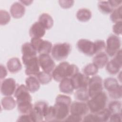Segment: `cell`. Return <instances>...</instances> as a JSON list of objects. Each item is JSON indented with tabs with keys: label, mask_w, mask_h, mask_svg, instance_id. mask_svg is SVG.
Wrapping results in <instances>:
<instances>
[{
	"label": "cell",
	"mask_w": 122,
	"mask_h": 122,
	"mask_svg": "<svg viewBox=\"0 0 122 122\" xmlns=\"http://www.w3.org/2000/svg\"><path fill=\"white\" fill-rule=\"evenodd\" d=\"M98 68L93 63H89L85 66L83 70V74L90 76L95 75L98 71Z\"/></svg>",
	"instance_id": "35"
},
{
	"label": "cell",
	"mask_w": 122,
	"mask_h": 122,
	"mask_svg": "<svg viewBox=\"0 0 122 122\" xmlns=\"http://www.w3.org/2000/svg\"><path fill=\"white\" fill-rule=\"evenodd\" d=\"M14 97L16 99L17 104L31 102L32 101L31 96L29 93V91L26 86L24 84H21L16 88L14 92Z\"/></svg>",
	"instance_id": "12"
},
{
	"label": "cell",
	"mask_w": 122,
	"mask_h": 122,
	"mask_svg": "<svg viewBox=\"0 0 122 122\" xmlns=\"http://www.w3.org/2000/svg\"><path fill=\"white\" fill-rule=\"evenodd\" d=\"M77 47L79 51L86 55L92 56L96 54L94 42L89 40L85 39L79 40L77 43Z\"/></svg>",
	"instance_id": "11"
},
{
	"label": "cell",
	"mask_w": 122,
	"mask_h": 122,
	"mask_svg": "<svg viewBox=\"0 0 122 122\" xmlns=\"http://www.w3.org/2000/svg\"><path fill=\"white\" fill-rule=\"evenodd\" d=\"M115 57L106 65L107 71L111 74H116L120 71L122 66V50L120 49L114 55Z\"/></svg>",
	"instance_id": "9"
},
{
	"label": "cell",
	"mask_w": 122,
	"mask_h": 122,
	"mask_svg": "<svg viewBox=\"0 0 122 122\" xmlns=\"http://www.w3.org/2000/svg\"><path fill=\"white\" fill-rule=\"evenodd\" d=\"M71 51V45L67 42L57 43L52 47L51 52L53 59L62 61L67 58Z\"/></svg>",
	"instance_id": "4"
},
{
	"label": "cell",
	"mask_w": 122,
	"mask_h": 122,
	"mask_svg": "<svg viewBox=\"0 0 122 122\" xmlns=\"http://www.w3.org/2000/svg\"><path fill=\"white\" fill-rule=\"evenodd\" d=\"M108 109L111 112V114L114 113L121 112V102L118 101H112L109 103Z\"/></svg>",
	"instance_id": "36"
},
{
	"label": "cell",
	"mask_w": 122,
	"mask_h": 122,
	"mask_svg": "<svg viewBox=\"0 0 122 122\" xmlns=\"http://www.w3.org/2000/svg\"><path fill=\"white\" fill-rule=\"evenodd\" d=\"M8 71L11 73H15L20 71L22 68V65L19 58L13 57L10 58L7 63Z\"/></svg>",
	"instance_id": "21"
},
{
	"label": "cell",
	"mask_w": 122,
	"mask_h": 122,
	"mask_svg": "<svg viewBox=\"0 0 122 122\" xmlns=\"http://www.w3.org/2000/svg\"><path fill=\"white\" fill-rule=\"evenodd\" d=\"M20 2L22 3V4H24L25 5L28 6L33 2V1H30V0H20Z\"/></svg>",
	"instance_id": "48"
},
{
	"label": "cell",
	"mask_w": 122,
	"mask_h": 122,
	"mask_svg": "<svg viewBox=\"0 0 122 122\" xmlns=\"http://www.w3.org/2000/svg\"><path fill=\"white\" fill-rule=\"evenodd\" d=\"M46 32V29L39 22H34L30 27L29 34L30 36L32 38H41L44 36Z\"/></svg>",
	"instance_id": "17"
},
{
	"label": "cell",
	"mask_w": 122,
	"mask_h": 122,
	"mask_svg": "<svg viewBox=\"0 0 122 122\" xmlns=\"http://www.w3.org/2000/svg\"><path fill=\"white\" fill-rule=\"evenodd\" d=\"M39 64L43 71L51 73L55 67V63L49 54H40L38 57Z\"/></svg>",
	"instance_id": "14"
},
{
	"label": "cell",
	"mask_w": 122,
	"mask_h": 122,
	"mask_svg": "<svg viewBox=\"0 0 122 122\" xmlns=\"http://www.w3.org/2000/svg\"><path fill=\"white\" fill-rule=\"evenodd\" d=\"M64 121L68 122H79L82 121V118L81 116L71 114V115H68Z\"/></svg>",
	"instance_id": "42"
},
{
	"label": "cell",
	"mask_w": 122,
	"mask_h": 122,
	"mask_svg": "<svg viewBox=\"0 0 122 122\" xmlns=\"http://www.w3.org/2000/svg\"><path fill=\"white\" fill-rule=\"evenodd\" d=\"M98 7L100 11L104 14H110L113 10L109 1H100L98 3Z\"/></svg>",
	"instance_id": "30"
},
{
	"label": "cell",
	"mask_w": 122,
	"mask_h": 122,
	"mask_svg": "<svg viewBox=\"0 0 122 122\" xmlns=\"http://www.w3.org/2000/svg\"><path fill=\"white\" fill-rule=\"evenodd\" d=\"M78 72L79 69L76 65L62 61L55 67L51 75L55 81L60 82L64 79L71 78Z\"/></svg>",
	"instance_id": "2"
},
{
	"label": "cell",
	"mask_w": 122,
	"mask_h": 122,
	"mask_svg": "<svg viewBox=\"0 0 122 122\" xmlns=\"http://www.w3.org/2000/svg\"><path fill=\"white\" fill-rule=\"evenodd\" d=\"M92 61V63L98 69H101L106 66L108 62V58L106 53L103 52H100L97 53L93 57Z\"/></svg>",
	"instance_id": "20"
},
{
	"label": "cell",
	"mask_w": 122,
	"mask_h": 122,
	"mask_svg": "<svg viewBox=\"0 0 122 122\" xmlns=\"http://www.w3.org/2000/svg\"><path fill=\"white\" fill-rule=\"evenodd\" d=\"M108 93L110 97L114 99H119L121 98L122 95V86L120 85L117 88L115 89L108 92Z\"/></svg>",
	"instance_id": "38"
},
{
	"label": "cell",
	"mask_w": 122,
	"mask_h": 122,
	"mask_svg": "<svg viewBox=\"0 0 122 122\" xmlns=\"http://www.w3.org/2000/svg\"><path fill=\"white\" fill-rule=\"evenodd\" d=\"M90 78L84 74L78 72L71 78V84L74 89L87 88Z\"/></svg>",
	"instance_id": "13"
},
{
	"label": "cell",
	"mask_w": 122,
	"mask_h": 122,
	"mask_svg": "<svg viewBox=\"0 0 122 122\" xmlns=\"http://www.w3.org/2000/svg\"><path fill=\"white\" fill-rule=\"evenodd\" d=\"M89 111L88 105L83 102H73L71 103L70 108L71 114L83 116L86 115Z\"/></svg>",
	"instance_id": "16"
},
{
	"label": "cell",
	"mask_w": 122,
	"mask_h": 122,
	"mask_svg": "<svg viewBox=\"0 0 122 122\" xmlns=\"http://www.w3.org/2000/svg\"><path fill=\"white\" fill-rule=\"evenodd\" d=\"M75 98L80 102H86L89 100L90 96L87 88H81L77 90L74 94Z\"/></svg>",
	"instance_id": "27"
},
{
	"label": "cell",
	"mask_w": 122,
	"mask_h": 122,
	"mask_svg": "<svg viewBox=\"0 0 122 122\" xmlns=\"http://www.w3.org/2000/svg\"><path fill=\"white\" fill-rule=\"evenodd\" d=\"M110 4L112 6V7L114 8H117L120 6L121 4L122 1V0H108Z\"/></svg>",
	"instance_id": "47"
},
{
	"label": "cell",
	"mask_w": 122,
	"mask_h": 122,
	"mask_svg": "<svg viewBox=\"0 0 122 122\" xmlns=\"http://www.w3.org/2000/svg\"><path fill=\"white\" fill-rule=\"evenodd\" d=\"M95 114L97 118L98 122H105L109 119L111 112L108 108H105L102 111Z\"/></svg>",
	"instance_id": "34"
},
{
	"label": "cell",
	"mask_w": 122,
	"mask_h": 122,
	"mask_svg": "<svg viewBox=\"0 0 122 122\" xmlns=\"http://www.w3.org/2000/svg\"><path fill=\"white\" fill-rule=\"evenodd\" d=\"M48 106L47 102L44 101H39L35 103L32 111L29 114L32 122H40L43 121L44 111Z\"/></svg>",
	"instance_id": "8"
},
{
	"label": "cell",
	"mask_w": 122,
	"mask_h": 122,
	"mask_svg": "<svg viewBox=\"0 0 122 122\" xmlns=\"http://www.w3.org/2000/svg\"><path fill=\"white\" fill-rule=\"evenodd\" d=\"M7 71L6 68L3 66L2 64L0 65V80H2L5 78L7 75Z\"/></svg>",
	"instance_id": "46"
},
{
	"label": "cell",
	"mask_w": 122,
	"mask_h": 122,
	"mask_svg": "<svg viewBox=\"0 0 122 122\" xmlns=\"http://www.w3.org/2000/svg\"><path fill=\"white\" fill-rule=\"evenodd\" d=\"M10 20V16L6 10H0V24L5 25L8 24Z\"/></svg>",
	"instance_id": "37"
},
{
	"label": "cell",
	"mask_w": 122,
	"mask_h": 122,
	"mask_svg": "<svg viewBox=\"0 0 122 122\" xmlns=\"http://www.w3.org/2000/svg\"><path fill=\"white\" fill-rule=\"evenodd\" d=\"M16 88V83L13 78H9L4 79L1 83L0 92L2 94L5 96L12 95Z\"/></svg>",
	"instance_id": "15"
},
{
	"label": "cell",
	"mask_w": 122,
	"mask_h": 122,
	"mask_svg": "<svg viewBox=\"0 0 122 122\" xmlns=\"http://www.w3.org/2000/svg\"><path fill=\"white\" fill-rule=\"evenodd\" d=\"M117 80L114 78H108L104 80L103 86L108 92L111 91L120 86Z\"/></svg>",
	"instance_id": "28"
},
{
	"label": "cell",
	"mask_w": 122,
	"mask_h": 122,
	"mask_svg": "<svg viewBox=\"0 0 122 122\" xmlns=\"http://www.w3.org/2000/svg\"><path fill=\"white\" fill-rule=\"evenodd\" d=\"M59 4L60 6L63 9H69L71 7L74 3L73 0H59Z\"/></svg>",
	"instance_id": "43"
},
{
	"label": "cell",
	"mask_w": 122,
	"mask_h": 122,
	"mask_svg": "<svg viewBox=\"0 0 122 122\" xmlns=\"http://www.w3.org/2000/svg\"><path fill=\"white\" fill-rule=\"evenodd\" d=\"M121 41L120 38L115 35H111L106 41L105 51L107 55L113 57L121 49Z\"/></svg>",
	"instance_id": "7"
},
{
	"label": "cell",
	"mask_w": 122,
	"mask_h": 122,
	"mask_svg": "<svg viewBox=\"0 0 122 122\" xmlns=\"http://www.w3.org/2000/svg\"><path fill=\"white\" fill-rule=\"evenodd\" d=\"M92 15V14L90 10L86 8H81L77 11L76 18L80 21L86 22L91 19Z\"/></svg>",
	"instance_id": "26"
},
{
	"label": "cell",
	"mask_w": 122,
	"mask_h": 122,
	"mask_svg": "<svg viewBox=\"0 0 122 122\" xmlns=\"http://www.w3.org/2000/svg\"><path fill=\"white\" fill-rule=\"evenodd\" d=\"M25 66V74L28 76H36L40 72V64L38 57L36 56L22 58Z\"/></svg>",
	"instance_id": "5"
},
{
	"label": "cell",
	"mask_w": 122,
	"mask_h": 122,
	"mask_svg": "<svg viewBox=\"0 0 122 122\" xmlns=\"http://www.w3.org/2000/svg\"><path fill=\"white\" fill-rule=\"evenodd\" d=\"M96 50V54L101 52L105 48V43L103 40H97L94 42Z\"/></svg>",
	"instance_id": "39"
},
{
	"label": "cell",
	"mask_w": 122,
	"mask_h": 122,
	"mask_svg": "<svg viewBox=\"0 0 122 122\" xmlns=\"http://www.w3.org/2000/svg\"><path fill=\"white\" fill-rule=\"evenodd\" d=\"M44 118L48 122L55 121V111L53 106H48L44 112Z\"/></svg>",
	"instance_id": "33"
},
{
	"label": "cell",
	"mask_w": 122,
	"mask_h": 122,
	"mask_svg": "<svg viewBox=\"0 0 122 122\" xmlns=\"http://www.w3.org/2000/svg\"><path fill=\"white\" fill-rule=\"evenodd\" d=\"M36 76L40 83L42 84H48L51 81L52 78L51 73L46 72L44 71H40Z\"/></svg>",
	"instance_id": "31"
},
{
	"label": "cell",
	"mask_w": 122,
	"mask_h": 122,
	"mask_svg": "<svg viewBox=\"0 0 122 122\" xmlns=\"http://www.w3.org/2000/svg\"><path fill=\"white\" fill-rule=\"evenodd\" d=\"M59 89L61 92L65 94H71L74 88L71 84V78H65L60 81Z\"/></svg>",
	"instance_id": "24"
},
{
	"label": "cell",
	"mask_w": 122,
	"mask_h": 122,
	"mask_svg": "<svg viewBox=\"0 0 122 122\" xmlns=\"http://www.w3.org/2000/svg\"><path fill=\"white\" fill-rule=\"evenodd\" d=\"M16 103V101L10 96L3 98L1 101V106L4 110L8 111L13 110L15 107Z\"/></svg>",
	"instance_id": "25"
},
{
	"label": "cell",
	"mask_w": 122,
	"mask_h": 122,
	"mask_svg": "<svg viewBox=\"0 0 122 122\" xmlns=\"http://www.w3.org/2000/svg\"><path fill=\"white\" fill-rule=\"evenodd\" d=\"M30 43L40 55L42 54H49L52 50V43L48 41L42 40L41 38H32Z\"/></svg>",
	"instance_id": "6"
},
{
	"label": "cell",
	"mask_w": 122,
	"mask_h": 122,
	"mask_svg": "<svg viewBox=\"0 0 122 122\" xmlns=\"http://www.w3.org/2000/svg\"><path fill=\"white\" fill-rule=\"evenodd\" d=\"M82 121L86 122H98L97 118L95 113H90L85 115Z\"/></svg>",
	"instance_id": "44"
},
{
	"label": "cell",
	"mask_w": 122,
	"mask_h": 122,
	"mask_svg": "<svg viewBox=\"0 0 122 122\" xmlns=\"http://www.w3.org/2000/svg\"><path fill=\"white\" fill-rule=\"evenodd\" d=\"M111 20L114 23L122 21V6L121 5L113 10L110 15Z\"/></svg>",
	"instance_id": "32"
},
{
	"label": "cell",
	"mask_w": 122,
	"mask_h": 122,
	"mask_svg": "<svg viewBox=\"0 0 122 122\" xmlns=\"http://www.w3.org/2000/svg\"><path fill=\"white\" fill-rule=\"evenodd\" d=\"M11 15L15 19H19L23 16L25 12V8L23 5L19 2H15L10 8Z\"/></svg>",
	"instance_id": "18"
},
{
	"label": "cell",
	"mask_w": 122,
	"mask_h": 122,
	"mask_svg": "<svg viewBox=\"0 0 122 122\" xmlns=\"http://www.w3.org/2000/svg\"><path fill=\"white\" fill-rule=\"evenodd\" d=\"M107 99V96L104 92L102 91L97 94L88 101L87 104L89 110L93 113L99 112L105 108Z\"/></svg>",
	"instance_id": "3"
},
{
	"label": "cell",
	"mask_w": 122,
	"mask_h": 122,
	"mask_svg": "<svg viewBox=\"0 0 122 122\" xmlns=\"http://www.w3.org/2000/svg\"><path fill=\"white\" fill-rule=\"evenodd\" d=\"M17 122H32L30 114H22L19 117Z\"/></svg>",
	"instance_id": "45"
},
{
	"label": "cell",
	"mask_w": 122,
	"mask_h": 122,
	"mask_svg": "<svg viewBox=\"0 0 122 122\" xmlns=\"http://www.w3.org/2000/svg\"><path fill=\"white\" fill-rule=\"evenodd\" d=\"M112 30L116 35H121L122 33V21L115 23L112 27Z\"/></svg>",
	"instance_id": "40"
},
{
	"label": "cell",
	"mask_w": 122,
	"mask_h": 122,
	"mask_svg": "<svg viewBox=\"0 0 122 122\" xmlns=\"http://www.w3.org/2000/svg\"><path fill=\"white\" fill-rule=\"evenodd\" d=\"M26 86L30 92H35L40 88V83L35 76H29L25 80Z\"/></svg>",
	"instance_id": "19"
},
{
	"label": "cell",
	"mask_w": 122,
	"mask_h": 122,
	"mask_svg": "<svg viewBox=\"0 0 122 122\" xmlns=\"http://www.w3.org/2000/svg\"><path fill=\"white\" fill-rule=\"evenodd\" d=\"M88 89L90 97L92 98L101 92L103 90V82L100 76L96 75L90 79Z\"/></svg>",
	"instance_id": "10"
},
{
	"label": "cell",
	"mask_w": 122,
	"mask_h": 122,
	"mask_svg": "<svg viewBox=\"0 0 122 122\" xmlns=\"http://www.w3.org/2000/svg\"><path fill=\"white\" fill-rule=\"evenodd\" d=\"M22 58H28L36 56L37 52L30 42L24 43L21 47Z\"/></svg>",
	"instance_id": "22"
},
{
	"label": "cell",
	"mask_w": 122,
	"mask_h": 122,
	"mask_svg": "<svg viewBox=\"0 0 122 122\" xmlns=\"http://www.w3.org/2000/svg\"><path fill=\"white\" fill-rule=\"evenodd\" d=\"M18 110L22 114H29L32 110L33 105L31 102H26L17 104Z\"/></svg>",
	"instance_id": "29"
},
{
	"label": "cell",
	"mask_w": 122,
	"mask_h": 122,
	"mask_svg": "<svg viewBox=\"0 0 122 122\" xmlns=\"http://www.w3.org/2000/svg\"><path fill=\"white\" fill-rule=\"evenodd\" d=\"M71 101V98L67 95L59 94L56 97L53 106L56 121H62L66 119L69 114Z\"/></svg>",
	"instance_id": "1"
},
{
	"label": "cell",
	"mask_w": 122,
	"mask_h": 122,
	"mask_svg": "<svg viewBox=\"0 0 122 122\" xmlns=\"http://www.w3.org/2000/svg\"><path fill=\"white\" fill-rule=\"evenodd\" d=\"M109 120L110 122H121L122 121V115L121 112L114 113L111 114Z\"/></svg>",
	"instance_id": "41"
},
{
	"label": "cell",
	"mask_w": 122,
	"mask_h": 122,
	"mask_svg": "<svg viewBox=\"0 0 122 122\" xmlns=\"http://www.w3.org/2000/svg\"><path fill=\"white\" fill-rule=\"evenodd\" d=\"M38 21L46 30L50 29L53 25V20L48 13L41 14L39 18Z\"/></svg>",
	"instance_id": "23"
}]
</instances>
